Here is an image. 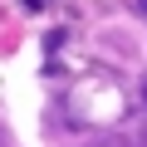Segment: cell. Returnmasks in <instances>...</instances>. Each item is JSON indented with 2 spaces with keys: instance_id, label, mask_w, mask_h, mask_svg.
<instances>
[{
  "instance_id": "1",
  "label": "cell",
  "mask_w": 147,
  "mask_h": 147,
  "mask_svg": "<svg viewBox=\"0 0 147 147\" xmlns=\"http://www.w3.org/2000/svg\"><path fill=\"white\" fill-rule=\"evenodd\" d=\"M142 103H147V88H142Z\"/></svg>"
}]
</instances>
